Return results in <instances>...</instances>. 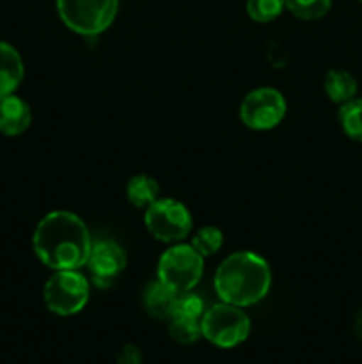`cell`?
Returning a JSON list of instances; mask_svg holds the SVG:
<instances>
[{
  "instance_id": "cell-1",
  "label": "cell",
  "mask_w": 362,
  "mask_h": 364,
  "mask_svg": "<svg viewBox=\"0 0 362 364\" xmlns=\"http://www.w3.org/2000/svg\"><path fill=\"white\" fill-rule=\"evenodd\" d=\"M92 244L84 220L67 210L46 213L32 235L35 256L52 270H80L87 263Z\"/></svg>"
},
{
  "instance_id": "cell-2",
  "label": "cell",
  "mask_w": 362,
  "mask_h": 364,
  "mask_svg": "<svg viewBox=\"0 0 362 364\" xmlns=\"http://www.w3.org/2000/svg\"><path fill=\"white\" fill-rule=\"evenodd\" d=\"M220 301L238 308H251L268 295L272 270L258 252L236 251L222 259L213 276Z\"/></svg>"
},
{
  "instance_id": "cell-3",
  "label": "cell",
  "mask_w": 362,
  "mask_h": 364,
  "mask_svg": "<svg viewBox=\"0 0 362 364\" xmlns=\"http://www.w3.org/2000/svg\"><path fill=\"white\" fill-rule=\"evenodd\" d=\"M204 274V258L190 244H172L162 252L156 265V279L176 294L192 291Z\"/></svg>"
},
{
  "instance_id": "cell-4",
  "label": "cell",
  "mask_w": 362,
  "mask_h": 364,
  "mask_svg": "<svg viewBox=\"0 0 362 364\" xmlns=\"http://www.w3.org/2000/svg\"><path fill=\"white\" fill-rule=\"evenodd\" d=\"M57 11L75 34L96 38L114 23L119 0H57Z\"/></svg>"
},
{
  "instance_id": "cell-5",
  "label": "cell",
  "mask_w": 362,
  "mask_h": 364,
  "mask_svg": "<svg viewBox=\"0 0 362 364\" xmlns=\"http://www.w3.org/2000/svg\"><path fill=\"white\" fill-rule=\"evenodd\" d=\"M201 333L202 338L215 347L234 348L251 334V318L243 308L220 301L204 311L201 318Z\"/></svg>"
},
{
  "instance_id": "cell-6",
  "label": "cell",
  "mask_w": 362,
  "mask_h": 364,
  "mask_svg": "<svg viewBox=\"0 0 362 364\" xmlns=\"http://www.w3.org/2000/svg\"><path fill=\"white\" fill-rule=\"evenodd\" d=\"M91 284L80 270H53L43 288L45 304L53 315L73 316L87 306Z\"/></svg>"
},
{
  "instance_id": "cell-7",
  "label": "cell",
  "mask_w": 362,
  "mask_h": 364,
  "mask_svg": "<svg viewBox=\"0 0 362 364\" xmlns=\"http://www.w3.org/2000/svg\"><path fill=\"white\" fill-rule=\"evenodd\" d=\"M146 230L162 244H180L192 235L194 220L181 201L172 198H158L144 212Z\"/></svg>"
},
{
  "instance_id": "cell-8",
  "label": "cell",
  "mask_w": 362,
  "mask_h": 364,
  "mask_svg": "<svg viewBox=\"0 0 362 364\" xmlns=\"http://www.w3.org/2000/svg\"><path fill=\"white\" fill-rule=\"evenodd\" d=\"M286 110L283 92L275 87H258L241 100L240 119L251 130L266 132L283 123Z\"/></svg>"
},
{
  "instance_id": "cell-9",
  "label": "cell",
  "mask_w": 362,
  "mask_h": 364,
  "mask_svg": "<svg viewBox=\"0 0 362 364\" xmlns=\"http://www.w3.org/2000/svg\"><path fill=\"white\" fill-rule=\"evenodd\" d=\"M85 267L96 287L109 288L126 269V252L117 242L99 240L92 244Z\"/></svg>"
},
{
  "instance_id": "cell-10",
  "label": "cell",
  "mask_w": 362,
  "mask_h": 364,
  "mask_svg": "<svg viewBox=\"0 0 362 364\" xmlns=\"http://www.w3.org/2000/svg\"><path fill=\"white\" fill-rule=\"evenodd\" d=\"M32 123V110L23 98L7 95L0 98V134L16 137L28 130Z\"/></svg>"
},
{
  "instance_id": "cell-11",
  "label": "cell",
  "mask_w": 362,
  "mask_h": 364,
  "mask_svg": "<svg viewBox=\"0 0 362 364\" xmlns=\"http://www.w3.org/2000/svg\"><path fill=\"white\" fill-rule=\"evenodd\" d=\"M25 77V64L13 45L0 41V98L14 95Z\"/></svg>"
},
{
  "instance_id": "cell-12",
  "label": "cell",
  "mask_w": 362,
  "mask_h": 364,
  "mask_svg": "<svg viewBox=\"0 0 362 364\" xmlns=\"http://www.w3.org/2000/svg\"><path fill=\"white\" fill-rule=\"evenodd\" d=\"M177 294L163 284L162 281H153L144 290V308L153 318L169 320L174 313Z\"/></svg>"
},
{
  "instance_id": "cell-13",
  "label": "cell",
  "mask_w": 362,
  "mask_h": 364,
  "mask_svg": "<svg viewBox=\"0 0 362 364\" xmlns=\"http://www.w3.org/2000/svg\"><path fill=\"white\" fill-rule=\"evenodd\" d=\"M323 89H325L330 102L337 103L341 107L344 103L351 102L353 98H357L358 84L357 78L350 71L343 70V68H334V70L327 71L325 80H323Z\"/></svg>"
},
{
  "instance_id": "cell-14",
  "label": "cell",
  "mask_w": 362,
  "mask_h": 364,
  "mask_svg": "<svg viewBox=\"0 0 362 364\" xmlns=\"http://www.w3.org/2000/svg\"><path fill=\"white\" fill-rule=\"evenodd\" d=\"M126 198L135 208L146 210L160 198V185L148 174H135L126 185Z\"/></svg>"
},
{
  "instance_id": "cell-15",
  "label": "cell",
  "mask_w": 362,
  "mask_h": 364,
  "mask_svg": "<svg viewBox=\"0 0 362 364\" xmlns=\"http://www.w3.org/2000/svg\"><path fill=\"white\" fill-rule=\"evenodd\" d=\"M341 128L351 141L362 142V98H353L351 102L341 105L337 114Z\"/></svg>"
},
{
  "instance_id": "cell-16",
  "label": "cell",
  "mask_w": 362,
  "mask_h": 364,
  "mask_svg": "<svg viewBox=\"0 0 362 364\" xmlns=\"http://www.w3.org/2000/svg\"><path fill=\"white\" fill-rule=\"evenodd\" d=\"M224 244V233L220 228L216 226H202L192 235L190 245L202 256V258H208V256L216 255L220 251Z\"/></svg>"
},
{
  "instance_id": "cell-17",
  "label": "cell",
  "mask_w": 362,
  "mask_h": 364,
  "mask_svg": "<svg viewBox=\"0 0 362 364\" xmlns=\"http://www.w3.org/2000/svg\"><path fill=\"white\" fill-rule=\"evenodd\" d=\"M330 7L332 0H286V9L305 21L319 20L329 13Z\"/></svg>"
},
{
  "instance_id": "cell-18",
  "label": "cell",
  "mask_w": 362,
  "mask_h": 364,
  "mask_svg": "<svg viewBox=\"0 0 362 364\" xmlns=\"http://www.w3.org/2000/svg\"><path fill=\"white\" fill-rule=\"evenodd\" d=\"M169 334L177 343H194V341H197L202 336L201 320L185 318V316H170Z\"/></svg>"
},
{
  "instance_id": "cell-19",
  "label": "cell",
  "mask_w": 362,
  "mask_h": 364,
  "mask_svg": "<svg viewBox=\"0 0 362 364\" xmlns=\"http://www.w3.org/2000/svg\"><path fill=\"white\" fill-rule=\"evenodd\" d=\"M286 9V0H247V14L258 23H270Z\"/></svg>"
},
{
  "instance_id": "cell-20",
  "label": "cell",
  "mask_w": 362,
  "mask_h": 364,
  "mask_svg": "<svg viewBox=\"0 0 362 364\" xmlns=\"http://www.w3.org/2000/svg\"><path fill=\"white\" fill-rule=\"evenodd\" d=\"M204 311V302H202V299L199 297V295H195L194 291H183V294H177L172 316H185V318L201 320Z\"/></svg>"
},
{
  "instance_id": "cell-21",
  "label": "cell",
  "mask_w": 362,
  "mask_h": 364,
  "mask_svg": "<svg viewBox=\"0 0 362 364\" xmlns=\"http://www.w3.org/2000/svg\"><path fill=\"white\" fill-rule=\"evenodd\" d=\"M142 363V354L137 347L133 345H126L124 348H121L119 355H117V364H141Z\"/></svg>"
},
{
  "instance_id": "cell-22",
  "label": "cell",
  "mask_w": 362,
  "mask_h": 364,
  "mask_svg": "<svg viewBox=\"0 0 362 364\" xmlns=\"http://www.w3.org/2000/svg\"><path fill=\"white\" fill-rule=\"evenodd\" d=\"M353 334L357 340L362 341V308L358 309L357 315H355V320H353Z\"/></svg>"
},
{
  "instance_id": "cell-23",
  "label": "cell",
  "mask_w": 362,
  "mask_h": 364,
  "mask_svg": "<svg viewBox=\"0 0 362 364\" xmlns=\"http://www.w3.org/2000/svg\"><path fill=\"white\" fill-rule=\"evenodd\" d=\"M361 2H362V0H361Z\"/></svg>"
}]
</instances>
